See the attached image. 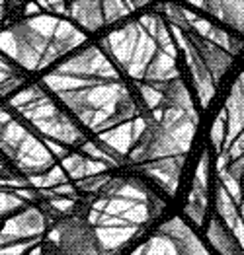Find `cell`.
Listing matches in <instances>:
<instances>
[{
    "mask_svg": "<svg viewBox=\"0 0 244 255\" xmlns=\"http://www.w3.org/2000/svg\"><path fill=\"white\" fill-rule=\"evenodd\" d=\"M205 2L215 16L244 31V0H205Z\"/></svg>",
    "mask_w": 244,
    "mask_h": 255,
    "instance_id": "cell-1",
    "label": "cell"
},
{
    "mask_svg": "<svg viewBox=\"0 0 244 255\" xmlns=\"http://www.w3.org/2000/svg\"><path fill=\"white\" fill-rule=\"evenodd\" d=\"M200 51H201V55H203V59H205V63H207V68H209L215 76H221L223 72H225V68L231 63V57H229L227 53H223L221 49L211 47V45L201 43V41H200Z\"/></svg>",
    "mask_w": 244,
    "mask_h": 255,
    "instance_id": "cell-2",
    "label": "cell"
},
{
    "mask_svg": "<svg viewBox=\"0 0 244 255\" xmlns=\"http://www.w3.org/2000/svg\"><path fill=\"white\" fill-rule=\"evenodd\" d=\"M98 0H76V16L82 21H92L98 25L100 18V8L96 4Z\"/></svg>",
    "mask_w": 244,
    "mask_h": 255,
    "instance_id": "cell-3",
    "label": "cell"
}]
</instances>
